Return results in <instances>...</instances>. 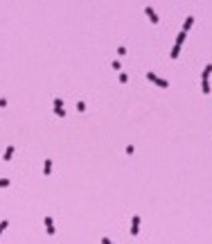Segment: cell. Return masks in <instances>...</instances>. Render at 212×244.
<instances>
[{"mask_svg": "<svg viewBox=\"0 0 212 244\" xmlns=\"http://www.w3.org/2000/svg\"><path fill=\"white\" fill-rule=\"evenodd\" d=\"M43 174H45V176H50V174H52V158L45 160V165H43Z\"/></svg>", "mask_w": 212, "mask_h": 244, "instance_id": "5", "label": "cell"}, {"mask_svg": "<svg viewBox=\"0 0 212 244\" xmlns=\"http://www.w3.org/2000/svg\"><path fill=\"white\" fill-rule=\"evenodd\" d=\"M54 109H63V100H61V97L54 100Z\"/></svg>", "mask_w": 212, "mask_h": 244, "instance_id": "12", "label": "cell"}, {"mask_svg": "<svg viewBox=\"0 0 212 244\" xmlns=\"http://www.w3.org/2000/svg\"><path fill=\"white\" fill-rule=\"evenodd\" d=\"M153 84L160 86V88H167V86H169V82H167V79H160V77H156V79H153Z\"/></svg>", "mask_w": 212, "mask_h": 244, "instance_id": "8", "label": "cell"}, {"mask_svg": "<svg viewBox=\"0 0 212 244\" xmlns=\"http://www.w3.org/2000/svg\"><path fill=\"white\" fill-rule=\"evenodd\" d=\"M144 14L149 16V20H151L153 25H158V23H160V18H158V14L153 11V7H144Z\"/></svg>", "mask_w": 212, "mask_h": 244, "instance_id": "1", "label": "cell"}, {"mask_svg": "<svg viewBox=\"0 0 212 244\" xmlns=\"http://www.w3.org/2000/svg\"><path fill=\"white\" fill-rule=\"evenodd\" d=\"M201 91H203V95H208L210 93V84L208 82H201Z\"/></svg>", "mask_w": 212, "mask_h": 244, "instance_id": "11", "label": "cell"}, {"mask_svg": "<svg viewBox=\"0 0 212 244\" xmlns=\"http://www.w3.org/2000/svg\"><path fill=\"white\" fill-rule=\"evenodd\" d=\"M120 82H122V84H127V82H129V75H127V72H120Z\"/></svg>", "mask_w": 212, "mask_h": 244, "instance_id": "15", "label": "cell"}, {"mask_svg": "<svg viewBox=\"0 0 212 244\" xmlns=\"http://www.w3.org/2000/svg\"><path fill=\"white\" fill-rule=\"evenodd\" d=\"M7 226H9V221H7V219H2V221H0V235H2V231H5Z\"/></svg>", "mask_w": 212, "mask_h": 244, "instance_id": "14", "label": "cell"}, {"mask_svg": "<svg viewBox=\"0 0 212 244\" xmlns=\"http://www.w3.org/2000/svg\"><path fill=\"white\" fill-rule=\"evenodd\" d=\"M210 75H212V63H208V66L203 68V72H201V82H208Z\"/></svg>", "mask_w": 212, "mask_h": 244, "instance_id": "3", "label": "cell"}, {"mask_svg": "<svg viewBox=\"0 0 212 244\" xmlns=\"http://www.w3.org/2000/svg\"><path fill=\"white\" fill-rule=\"evenodd\" d=\"M192 25H194V16H187V18H185V23H183V30H181V32H187V30H190Z\"/></svg>", "mask_w": 212, "mask_h": 244, "instance_id": "6", "label": "cell"}, {"mask_svg": "<svg viewBox=\"0 0 212 244\" xmlns=\"http://www.w3.org/2000/svg\"><path fill=\"white\" fill-rule=\"evenodd\" d=\"M120 66H122L120 61H113V63H111V68H113V70H120Z\"/></svg>", "mask_w": 212, "mask_h": 244, "instance_id": "18", "label": "cell"}, {"mask_svg": "<svg viewBox=\"0 0 212 244\" xmlns=\"http://www.w3.org/2000/svg\"><path fill=\"white\" fill-rule=\"evenodd\" d=\"M54 113H57L59 118H66V111H63V109H54Z\"/></svg>", "mask_w": 212, "mask_h": 244, "instance_id": "16", "label": "cell"}, {"mask_svg": "<svg viewBox=\"0 0 212 244\" xmlns=\"http://www.w3.org/2000/svg\"><path fill=\"white\" fill-rule=\"evenodd\" d=\"M185 43V32H178L176 34V45H183Z\"/></svg>", "mask_w": 212, "mask_h": 244, "instance_id": "9", "label": "cell"}, {"mask_svg": "<svg viewBox=\"0 0 212 244\" xmlns=\"http://www.w3.org/2000/svg\"><path fill=\"white\" fill-rule=\"evenodd\" d=\"M45 226H48V235H54V219L45 217Z\"/></svg>", "mask_w": 212, "mask_h": 244, "instance_id": "4", "label": "cell"}, {"mask_svg": "<svg viewBox=\"0 0 212 244\" xmlns=\"http://www.w3.org/2000/svg\"><path fill=\"white\" fill-rule=\"evenodd\" d=\"M11 156H14V145H9L7 149H5V154H2V158H5V160H11Z\"/></svg>", "mask_w": 212, "mask_h": 244, "instance_id": "7", "label": "cell"}, {"mask_svg": "<svg viewBox=\"0 0 212 244\" xmlns=\"http://www.w3.org/2000/svg\"><path fill=\"white\" fill-rule=\"evenodd\" d=\"M138 233H140V217L133 215V219H131V235H138Z\"/></svg>", "mask_w": 212, "mask_h": 244, "instance_id": "2", "label": "cell"}, {"mask_svg": "<svg viewBox=\"0 0 212 244\" xmlns=\"http://www.w3.org/2000/svg\"><path fill=\"white\" fill-rule=\"evenodd\" d=\"M77 111H86V104H84V102H77Z\"/></svg>", "mask_w": 212, "mask_h": 244, "instance_id": "17", "label": "cell"}, {"mask_svg": "<svg viewBox=\"0 0 212 244\" xmlns=\"http://www.w3.org/2000/svg\"><path fill=\"white\" fill-rule=\"evenodd\" d=\"M9 185H11L9 179H0V188H9Z\"/></svg>", "mask_w": 212, "mask_h": 244, "instance_id": "13", "label": "cell"}, {"mask_svg": "<svg viewBox=\"0 0 212 244\" xmlns=\"http://www.w3.org/2000/svg\"><path fill=\"white\" fill-rule=\"evenodd\" d=\"M2 106H7V100H5V97H0V109H2Z\"/></svg>", "mask_w": 212, "mask_h": 244, "instance_id": "19", "label": "cell"}, {"mask_svg": "<svg viewBox=\"0 0 212 244\" xmlns=\"http://www.w3.org/2000/svg\"><path fill=\"white\" fill-rule=\"evenodd\" d=\"M102 244H113V242H111L108 237H102Z\"/></svg>", "mask_w": 212, "mask_h": 244, "instance_id": "20", "label": "cell"}, {"mask_svg": "<svg viewBox=\"0 0 212 244\" xmlns=\"http://www.w3.org/2000/svg\"><path fill=\"white\" fill-rule=\"evenodd\" d=\"M178 54H181V45H174L171 48V59H178Z\"/></svg>", "mask_w": 212, "mask_h": 244, "instance_id": "10", "label": "cell"}]
</instances>
